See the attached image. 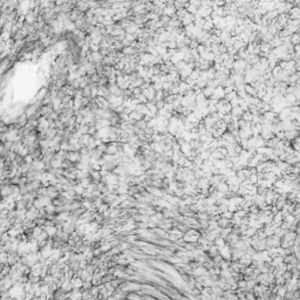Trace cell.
Returning a JSON list of instances; mask_svg holds the SVG:
<instances>
[{
  "mask_svg": "<svg viewBox=\"0 0 300 300\" xmlns=\"http://www.w3.org/2000/svg\"><path fill=\"white\" fill-rule=\"evenodd\" d=\"M217 223H218V226H220L222 229H224V227H232L233 226V220L229 219V218H224V217H220V219Z\"/></svg>",
  "mask_w": 300,
  "mask_h": 300,
  "instance_id": "277c9868",
  "label": "cell"
},
{
  "mask_svg": "<svg viewBox=\"0 0 300 300\" xmlns=\"http://www.w3.org/2000/svg\"><path fill=\"white\" fill-rule=\"evenodd\" d=\"M164 143H160V142H151L150 143V148L152 151H155V152H160L162 154L163 151H164Z\"/></svg>",
  "mask_w": 300,
  "mask_h": 300,
  "instance_id": "5b68a950",
  "label": "cell"
},
{
  "mask_svg": "<svg viewBox=\"0 0 300 300\" xmlns=\"http://www.w3.org/2000/svg\"><path fill=\"white\" fill-rule=\"evenodd\" d=\"M244 89H245V92H246L247 95H251V96H257L258 90L255 88V87L252 86V83H245V85H244Z\"/></svg>",
  "mask_w": 300,
  "mask_h": 300,
  "instance_id": "9c48e42d",
  "label": "cell"
},
{
  "mask_svg": "<svg viewBox=\"0 0 300 300\" xmlns=\"http://www.w3.org/2000/svg\"><path fill=\"white\" fill-rule=\"evenodd\" d=\"M129 115H130V117L133 118V120H135V121H139V120H142L143 116H144L142 113H139V111H137V110H133Z\"/></svg>",
  "mask_w": 300,
  "mask_h": 300,
  "instance_id": "7402d4cb",
  "label": "cell"
},
{
  "mask_svg": "<svg viewBox=\"0 0 300 300\" xmlns=\"http://www.w3.org/2000/svg\"><path fill=\"white\" fill-rule=\"evenodd\" d=\"M109 204H107V203H105V202H102V203L100 204V205H97V211L98 212H101V214H103L105 211H107L108 209H109Z\"/></svg>",
  "mask_w": 300,
  "mask_h": 300,
  "instance_id": "4316f807",
  "label": "cell"
},
{
  "mask_svg": "<svg viewBox=\"0 0 300 300\" xmlns=\"http://www.w3.org/2000/svg\"><path fill=\"white\" fill-rule=\"evenodd\" d=\"M217 189H218L219 191H222V192H224V193L230 191V186H229L227 182H220L218 185H217Z\"/></svg>",
  "mask_w": 300,
  "mask_h": 300,
  "instance_id": "ffe728a7",
  "label": "cell"
},
{
  "mask_svg": "<svg viewBox=\"0 0 300 300\" xmlns=\"http://www.w3.org/2000/svg\"><path fill=\"white\" fill-rule=\"evenodd\" d=\"M46 220H47L46 218H41V217H38V218H36V219H35L34 222H35V224L38 225V226H43V225H45V223H46Z\"/></svg>",
  "mask_w": 300,
  "mask_h": 300,
  "instance_id": "1f68e13d",
  "label": "cell"
},
{
  "mask_svg": "<svg viewBox=\"0 0 300 300\" xmlns=\"http://www.w3.org/2000/svg\"><path fill=\"white\" fill-rule=\"evenodd\" d=\"M118 152V142H109L107 145V150L106 154H110V155H115Z\"/></svg>",
  "mask_w": 300,
  "mask_h": 300,
  "instance_id": "7a4b0ae2",
  "label": "cell"
},
{
  "mask_svg": "<svg viewBox=\"0 0 300 300\" xmlns=\"http://www.w3.org/2000/svg\"><path fill=\"white\" fill-rule=\"evenodd\" d=\"M247 64H251V66H253V64H258L259 61H260V56L257 55V54H250L248 55V58L246 59Z\"/></svg>",
  "mask_w": 300,
  "mask_h": 300,
  "instance_id": "4fadbf2b",
  "label": "cell"
},
{
  "mask_svg": "<svg viewBox=\"0 0 300 300\" xmlns=\"http://www.w3.org/2000/svg\"><path fill=\"white\" fill-rule=\"evenodd\" d=\"M128 191H129V185L128 184H124V183L118 184V188H117V193L118 195H126V193H128Z\"/></svg>",
  "mask_w": 300,
  "mask_h": 300,
  "instance_id": "e0dca14e",
  "label": "cell"
},
{
  "mask_svg": "<svg viewBox=\"0 0 300 300\" xmlns=\"http://www.w3.org/2000/svg\"><path fill=\"white\" fill-rule=\"evenodd\" d=\"M59 195H60V192L56 190L55 185H52V184H51L49 186H47V196H48L49 198L54 199V198H56Z\"/></svg>",
  "mask_w": 300,
  "mask_h": 300,
  "instance_id": "8992f818",
  "label": "cell"
},
{
  "mask_svg": "<svg viewBox=\"0 0 300 300\" xmlns=\"http://www.w3.org/2000/svg\"><path fill=\"white\" fill-rule=\"evenodd\" d=\"M82 148V145L77 142V143H69V150L68 151H80Z\"/></svg>",
  "mask_w": 300,
  "mask_h": 300,
  "instance_id": "484cf974",
  "label": "cell"
},
{
  "mask_svg": "<svg viewBox=\"0 0 300 300\" xmlns=\"http://www.w3.org/2000/svg\"><path fill=\"white\" fill-rule=\"evenodd\" d=\"M270 45H271L272 49H273V48H276V47H279V46H281V45H283V39H281L279 35H274V36H273V39L270 41Z\"/></svg>",
  "mask_w": 300,
  "mask_h": 300,
  "instance_id": "8fae6325",
  "label": "cell"
},
{
  "mask_svg": "<svg viewBox=\"0 0 300 300\" xmlns=\"http://www.w3.org/2000/svg\"><path fill=\"white\" fill-rule=\"evenodd\" d=\"M68 152L69 151H67V150H59L58 152H55V157H58V158H60V160H62V161H66L67 158H68Z\"/></svg>",
  "mask_w": 300,
  "mask_h": 300,
  "instance_id": "d6986e66",
  "label": "cell"
},
{
  "mask_svg": "<svg viewBox=\"0 0 300 300\" xmlns=\"http://www.w3.org/2000/svg\"><path fill=\"white\" fill-rule=\"evenodd\" d=\"M299 28H300V23H299Z\"/></svg>",
  "mask_w": 300,
  "mask_h": 300,
  "instance_id": "f35d334b",
  "label": "cell"
},
{
  "mask_svg": "<svg viewBox=\"0 0 300 300\" xmlns=\"http://www.w3.org/2000/svg\"><path fill=\"white\" fill-rule=\"evenodd\" d=\"M214 244L217 245L218 247H222V246H224L225 244H226V242H225V239L223 238V237H217L216 239H214Z\"/></svg>",
  "mask_w": 300,
  "mask_h": 300,
  "instance_id": "f546056e",
  "label": "cell"
},
{
  "mask_svg": "<svg viewBox=\"0 0 300 300\" xmlns=\"http://www.w3.org/2000/svg\"><path fill=\"white\" fill-rule=\"evenodd\" d=\"M90 139H92V135L85 134V135H82V136L79 139V143H80L82 147H87L88 143H89V141H90Z\"/></svg>",
  "mask_w": 300,
  "mask_h": 300,
  "instance_id": "9a60e30c",
  "label": "cell"
},
{
  "mask_svg": "<svg viewBox=\"0 0 300 300\" xmlns=\"http://www.w3.org/2000/svg\"><path fill=\"white\" fill-rule=\"evenodd\" d=\"M279 141H280V139H279L277 136H273L272 139H270L266 141V147H268V148H276V147L278 145Z\"/></svg>",
  "mask_w": 300,
  "mask_h": 300,
  "instance_id": "2e32d148",
  "label": "cell"
},
{
  "mask_svg": "<svg viewBox=\"0 0 300 300\" xmlns=\"http://www.w3.org/2000/svg\"><path fill=\"white\" fill-rule=\"evenodd\" d=\"M139 185H136V184H134V185H129V191H128L129 195L134 196V195H136V193H139Z\"/></svg>",
  "mask_w": 300,
  "mask_h": 300,
  "instance_id": "83f0119b",
  "label": "cell"
},
{
  "mask_svg": "<svg viewBox=\"0 0 300 300\" xmlns=\"http://www.w3.org/2000/svg\"><path fill=\"white\" fill-rule=\"evenodd\" d=\"M202 92H203V94L205 95L206 98H210V97L214 95V87H211V86H206L205 88H203V90H202Z\"/></svg>",
  "mask_w": 300,
  "mask_h": 300,
  "instance_id": "ac0fdd59",
  "label": "cell"
},
{
  "mask_svg": "<svg viewBox=\"0 0 300 300\" xmlns=\"http://www.w3.org/2000/svg\"><path fill=\"white\" fill-rule=\"evenodd\" d=\"M242 118L243 120H245L246 122H252V118H253V114L250 111V110H246V111H244L243 113V115H242Z\"/></svg>",
  "mask_w": 300,
  "mask_h": 300,
  "instance_id": "cb8c5ba5",
  "label": "cell"
},
{
  "mask_svg": "<svg viewBox=\"0 0 300 300\" xmlns=\"http://www.w3.org/2000/svg\"><path fill=\"white\" fill-rule=\"evenodd\" d=\"M89 291H90V294H92V299H97V294L100 293L98 286H96V285H93V287L89 289Z\"/></svg>",
  "mask_w": 300,
  "mask_h": 300,
  "instance_id": "d4e9b609",
  "label": "cell"
},
{
  "mask_svg": "<svg viewBox=\"0 0 300 300\" xmlns=\"http://www.w3.org/2000/svg\"><path fill=\"white\" fill-rule=\"evenodd\" d=\"M291 42L293 43L294 46L295 45H299L300 43V35L298 33H293L292 36H291Z\"/></svg>",
  "mask_w": 300,
  "mask_h": 300,
  "instance_id": "f1b7e54d",
  "label": "cell"
},
{
  "mask_svg": "<svg viewBox=\"0 0 300 300\" xmlns=\"http://www.w3.org/2000/svg\"><path fill=\"white\" fill-rule=\"evenodd\" d=\"M62 162H64L62 160L54 156L52 158V161H51V167H53V168H62Z\"/></svg>",
  "mask_w": 300,
  "mask_h": 300,
  "instance_id": "44dd1931",
  "label": "cell"
},
{
  "mask_svg": "<svg viewBox=\"0 0 300 300\" xmlns=\"http://www.w3.org/2000/svg\"><path fill=\"white\" fill-rule=\"evenodd\" d=\"M55 188H56V190H58L59 192H62V191H64V184H62V183H60V182L56 183V184H55Z\"/></svg>",
  "mask_w": 300,
  "mask_h": 300,
  "instance_id": "8d00e7d4",
  "label": "cell"
},
{
  "mask_svg": "<svg viewBox=\"0 0 300 300\" xmlns=\"http://www.w3.org/2000/svg\"><path fill=\"white\" fill-rule=\"evenodd\" d=\"M222 217H224V218H229V219H232L233 218V212H231V211H226L224 214H220Z\"/></svg>",
  "mask_w": 300,
  "mask_h": 300,
  "instance_id": "e575fe53",
  "label": "cell"
},
{
  "mask_svg": "<svg viewBox=\"0 0 300 300\" xmlns=\"http://www.w3.org/2000/svg\"><path fill=\"white\" fill-rule=\"evenodd\" d=\"M53 106L52 105H43L41 109H40V114H41V116H45V117H48L49 116V114L53 111Z\"/></svg>",
  "mask_w": 300,
  "mask_h": 300,
  "instance_id": "52a82bcc",
  "label": "cell"
},
{
  "mask_svg": "<svg viewBox=\"0 0 300 300\" xmlns=\"http://www.w3.org/2000/svg\"><path fill=\"white\" fill-rule=\"evenodd\" d=\"M105 154H106V152L101 151L98 148H95V149L90 150V157H92V158H94V160H100V158H102Z\"/></svg>",
  "mask_w": 300,
  "mask_h": 300,
  "instance_id": "30bf717a",
  "label": "cell"
},
{
  "mask_svg": "<svg viewBox=\"0 0 300 300\" xmlns=\"http://www.w3.org/2000/svg\"><path fill=\"white\" fill-rule=\"evenodd\" d=\"M70 283H72L74 289H82V286H83V280L79 276H74L73 278L70 279Z\"/></svg>",
  "mask_w": 300,
  "mask_h": 300,
  "instance_id": "ba28073f",
  "label": "cell"
},
{
  "mask_svg": "<svg viewBox=\"0 0 300 300\" xmlns=\"http://www.w3.org/2000/svg\"><path fill=\"white\" fill-rule=\"evenodd\" d=\"M61 149L62 150H69V142L68 141H62L61 142Z\"/></svg>",
  "mask_w": 300,
  "mask_h": 300,
  "instance_id": "836d02e7",
  "label": "cell"
},
{
  "mask_svg": "<svg viewBox=\"0 0 300 300\" xmlns=\"http://www.w3.org/2000/svg\"><path fill=\"white\" fill-rule=\"evenodd\" d=\"M243 113H244L243 108L240 107V106H236V107L232 108V111H231V115H232V117H238V118H240V117H242V115H243Z\"/></svg>",
  "mask_w": 300,
  "mask_h": 300,
  "instance_id": "7c38bea8",
  "label": "cell"
},
{
  "mask_svg": "<svg viewBox=\"0 0 300 300\" xmlns=\"http://www.w3.org/2000/svg\"><path fill=\"white\" fill-rule=\"evenodd\" d=\"M239 100H240V97L239 96H236L233 100H231L230 102H231V105H232V107H236V106H239Z\"/></svg>",
  "mask_w": 300,
  "mask_h": 300,
  "instance_id": "d590c367",
  "label": "cell"
},
{
  "mask_svg": "<svg viewBox=\"0 0 300 300\" xmlns=\"http://www.w3.org/2000/svg\"><path fill=\"white\" fill-rule=\"evenodd\" d=\"M88 175H90V176H92L93 182L96 183V184H98V183L101 182V180H102V177H103L100 170H94V169H92V168H90V170H89V173H88Z\"/></svg>",
  "mask_w": 300,
  "mask_h": 300,
  "instance_id": "6da1fadb",
  "label": "cell"
},
{
  "mask_svg": "<svg viewBox=\"0 0 300 300\" xmlns=\"http://www.w3.org/2000/svg\"><path fill=\"white\" fill-rule=\"evenodd\" d=\"M248 180H250V182L252 183V184H256V185H257L258 181H259L257 173H251V176L248 177Z\"/></svg>",
  "mask_w": 300,
  "mask_h": 300,
  "instance_id": "4dcf8cb0",
  "label": "cell"
},
{
  "mask_svg": "<svg viewBox=\"0 0 300 300\" xmlns=\"http://www.w3.org/2000/svg\"><path fill=\"white\" fill-rule=\"evenodd\" d=\"M42 229L46 231V232H47V233H48L49 238L54 237L55 235H56V232H58V227H56L55 225H53V226H43Z\"/></svg>",
  "mask_w": 300,
  "mask_h": 300,
  "instance_id": "5bb4252c",
  "label": "cell"
},
{
  "mask_svg": "<svg viewBox=\"0 0 300 300\" xmlns=\"http://www.w3.org/2000/svg\"><path fill=\"white\" fill-rule=\"evenodd\" d=\"M82 158V155L80 151H69L68 152V160L73 163H77V162L81 161Z\"/></svg>",
  "mask_w": 300,
  "mask_h": 300,
  "instance_id": "3957f363",
  "label": "cell"
},
{
  "mask_svg": "<svg viewBox=\"0 0 300 300\" xmlns=\"http://www.w3.org/2000/svg\"><path fill=\"white\" fill-rule=\"evenodd\" d=\"M23 158H25V163H28V164H32L33 162H34V158H33V156H32V155H30V154H28V155H26V156H25Z\"/></svg>",
  "mask_w": 300,
  "mask_h": 300,
  "instance_id": "d6a6232c",
  "label": "cell"
},
{
  "mask_svg": "<svg viewBox=\"0 0 300 300\" xmlns=\"http://www.w3.org/2000/svg\"><path fill=\"white\" fill-rule=\"evenodd\" d=\"M135 127L142 129V130H145V129L148 128V122H147V121H144V120L142 118V120H139V121H136Z\"/></svg>",
  "mask_w": 300,
  "mask_h": 300,
  "instance_id": "603a6c76",
  "label": "cell"
},
{
  "mask_svg": "<svg viewBox=\"0 0 300 300\" xmlns=\"http://www.w3.org/2000/svg\"><path fill=\"white\" fill-rule=\"evenodd\" d=\"M276 4H278V2H286V0H273Z\"/></svg>",
  "mask_w": 300,
  "mask_h": 300,
  "instance_id": "74e56055",
  "label": "cell"
}]
</instances>
